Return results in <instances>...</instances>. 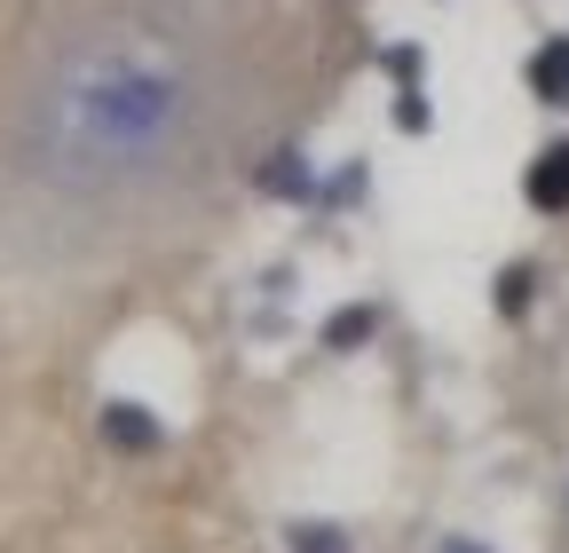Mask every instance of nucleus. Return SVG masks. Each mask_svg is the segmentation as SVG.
<instances>
[{
    "label": "nucleus",
    "mask_w": 569,
    "mask_h": 553,
    "mask_svg": "<svg viewBox=\"0 0 569 553\" xmlns=\"http://www.w3.org/2000/svg\"><path fill=\"white\" fill-rule=\"evenodd\" d=\"M103 443H119V451H159L167 428H159L142 403H103Z\"/></svg>",
    "instance_id": "1"
},
{
    "label": "nucleus",
    "mask_w": 569,
    "mask_h": 553,
    "mask_svg": "<svg viewBox=\"0 0 569 553\" xmlns=\"http://www.w3.org/2000/svg\"><path fill=\"white\" fill-rule=\"evenodd\" d=\"M530 205H538V214H561V205H569V143H553V151H538V167H530Z\"/></svg>",
    "instance_id": "2"
},
{
    "label": "nucleus",
    "mask_w": 569,
    "mask_h": 553,
    "mask_svg": "<svg viewBox=\"0 0 569 553\" xmlns=\"http://www.w3.org/2000/svg\"><path fill=\"white\" fill-rule=\"evenodd\" d=\"M530 95L538 103H569V40H546L530 56Z\"/></svg>",
    "instance_id": "3"
},
{
    "label": "nucleus",
    "mask_w": 569,
    "mask_h": 553,
    "mask_svg": "<svg viewBox=\"0 0 569 553\" xmlns=\"http://www.w3.org/2000/svg\"><path fill=\"white\" fill-rule=\"evenodd\" d=\"M372 324H380V309H372V301H356V309H332V316H325V349H332V356L365 349V340H372Z\"/></svg>",
    "instance_id": "4"
},
{
    "label": "nucleus",
    "mask_w": 569,
    "mask_h": 553,
    "mask_svg": "<svg viewBox=\"0 0 569 553\" xmlns=\"http://www.w3.org/2000/svg\"><path fill=\"white\" fill-rule=\"evenodd\" d=\"M261 190H269V198H317V174H309L301 151H277V159L261 167Z\"/></svg>",
    "instance_id": "5"
},
{
    "label": "nucleus",
    "mask_w": 569,
    "mask_h": 553,
    "mask_svg": "<svg viewBox=\"0 0 569 553\" xmlns=\"http://www.w3.org/2000/svg\"><path fill=\"white\" fill-rule=\"evenodd\" d=\"M284 553H348V537L332 522H293L284 530Z\"/></svg>",
    "instance_id": "6"
},
{
    "label": "nucleus",
    "mask_w": 569,
    "mask_h": 553,
    "mask_svg": "<svg viewBox=\"0 0 569 553\" xmlns=\"http://www.w3.org/2000/svg\"><path fill=\"white\" fill-rule=\"evenodd\" d=\"M530 293H538V269H530V261H515L507 276H498V309H507V316H522Z\"/></svg>",
    "instance_id": "7"
},
{
    "label": "nucleus",
    "mask_w": 569,
    "mask_h": 553,
    "mask_svg": "<svg viewBox=\"0 0 569 553\" xmlns=\"http://www.w3.org/2000/svg\"><path fill=\"white\" fill-rule=\"evenodd\" d=\"M427 119H436V111H427V88L403 80V95H396V127H403V134H427Z\"/></svg>",
    "instance_id": "8"
},
{
    "label": "nucleus",
    "mask_w": 569,
    "mask_h": 553,
    "mask_svg": "<svg viewBox=\"0 0 569 553\" xmlns=\"http://www.w3.org/2000/svg\"><path fill=\"white\" fill-rule=\"evenodd\" d=\"M380 63H388V72H396V80H419V48H388Z\"/></svg>",
    "instance_id": "9"
},
{
    "label": "nucleus",
    "mask_w": 569,
    "mask_h": 553,
    "mask_svg": "<svg viewBox=\"0 0 569 553\" xmlns=\"http://www.w3.org/2000/svg\"><path fill=\"white\" fill-rule=\"evenodd\" d=\"M443 553H490V545H475V537H443Z\"/></svg>",
    "instance_id": "10"
}]
</instances>
